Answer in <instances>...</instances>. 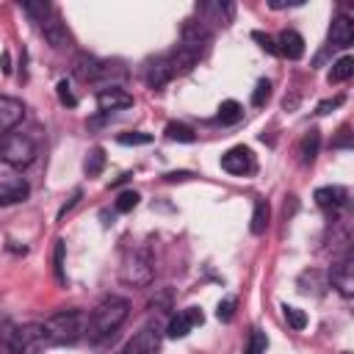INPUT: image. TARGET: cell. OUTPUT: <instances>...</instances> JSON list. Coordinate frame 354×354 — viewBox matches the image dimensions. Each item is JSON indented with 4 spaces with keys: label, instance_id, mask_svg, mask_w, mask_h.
Returning a JSON list of instances; mask_svg holds the SVG:
<instances>
[{
    "label": "cell",
    "instance_id": "cell-38",
    "mask_svg": "<svg viewBox=\"0 0 354 354\" xmlns=\"http://www.w3.org/2000/svg\"><path fill=\"white\" fill-rule=\"evenodd\" d=\"M348 144H351V138H348V127H343V130H340V138L335 141V147H348Z\"/></svg>",
    "mask_w": 354,
    "mask_h": 354
},
{
    "label": "cell",
    "instance_id": "cell-17",
    "mask_svg": "<svg viewBox=\"0 0 354 354\" xmlns=\"http://www.w3.org/2000/svg\"><path fill=\"white\" fill-rule=\"evenodd\" d=\"M354 41V25H351V19L348 17H337V19H332V28H329V44L332 47H348Z\"/></svg>",
    "mask_w": 354,
    "mask_h": 354
},
{
    "label": "cell",
    "instance_id": "cell-32",
    "mask_svg": "<svg viewBox=\"0 0 354 354\" xmlns=\"http://www.w3.org/2000/svg\"><path fill=\"white\" fill-rule=\"evenodd\" d=\"M232 315H235V299H232V296H227V299H221V301H218L216 318H218V321H232Z\"/></svg>",
    "mask_w": 354,
    "mask_h": 354
},
{
    "label": "cell",
    "instance_id": "cell-7",
    "mask_svg": "<svg viewBox=\"0 0 354 354\" xmlns=\"http://www.w3.org/2000/svg\"><path fill=\"white\" fill-rule=\"evenodd\" d=\"M160 340H163V335H160L158 326H144V329H138V332L124 343L122 354H158Z\"/></svg>",
    "mask_w": 354,
    "mask_h": 354
},
{
    "label": "cell",
    "instance_id": "cell-26",
    "mask_svg": "<svg viewBox=\"0 0 354 354\" xmlns=\"http://www.w3.org/2000/svg\"><path fill=\"white\" fill-rule=\"evenodd\" d=\"M102 166H105V152H102V147H94L91 152H88V158H86V174L88 177H97L100 171H102Z\"/></svg>",
    "mask_w": 354,
    "mask_h": 354
},
{
    "label": "cell",
    "instance_id": "cell-39",
    "mask_svg": "<svg viewBox=\"0 0 354 354\" xmlns=\"http://www.w3.org/2000/svg\"><path fill=\"white\" fill-rule=\"evenodd\" d=\"M188 177H191L188 171H171V174H166V180H169V183H177V180H188Z\"/></svg>",
    "mask_w": 354,
    "mask_h": 354
},
{
    "label": "cell",
    "instance_id": "cell-34",
    "mask_svg": "<svg viewBox=\"0 0 354 354\" xmlns=\"http://www.w3.org/2000/svg\"><path fill=\"white\" fill-rule=\"evenodd\" d=\"M55 91H58V100H61V105H66V108H75V105H77V100H75V94L69 91L66 80H61V83L55 86Z\"/></svg>",
    "mask_w": 354,
    "mask_h": 354
},
{
    "label": "cell",
    "instance_id": "cell-28",
    "mask_svg": "<svg viewBox=\"0 0 354 354\" xmlns=\"http://www.w3.org/2000/svg\"><path fill=\"white\" fill-rule=\"evenodd\" d=\"M266 348H268V337H266V332L252 329L249 343H246V354H266Z\"/></svg>",
    "mask_w": 354,
    "mask_h": 354
},
{
    "label": "cell",
    "instance_id": "cell-12",
    "mask_svg": "<svg viewBox=\"0 0 354 354\" xmlns=\"http://www.w3.org/2000/svg\"><path fill=\"white\" fill-rule=\"evenodd\" d=\"M41 33H44V39H47V44H50L53 50L69 47V30H66V25L61 22V17H58L55 11L41 22Z\"/></svg>",
    "mask_w": 354,
    "mask_h": 354
},
{
    "label": "cell",
    "instance_id": "cell-2",
    "mask_svg": "<svg viewBox=\"0 0 354 354\" xmlns=\"http://www.w3.org/2000/svg\"><path fill=\"white\" fill-rule=\"evenodd\" d=\"M119 277L124 285H133V288H144L152 282L155 277V268H152V257L147 249H130L119 266Z\"/></svg>",
    "mask_w": 354,
    "mask_h": 354
},
{
    "label": "cell",
    "instance_id": "cell-22",
    "mask_svg": "<svg viewBox=\"0 0 354 354\" xmlns=\"http://www.w3.org/2000/svg\"><path fill=\"white\" fill-rule=\"evenodd\" d=\"M166 138H169V141H180V144H194V141H196V133H194L188 124L169 122V124H166Z\"/></svg>",
    "mask_w": 354,
    "mask_h": 354
},
{
    "label": "cell",
    "instance_id": "cell-5",
    "mask_svg": "<svg viewBox=\"0 0 354 354\" xmlns=\"http://www.w3.org/2000/svg\"><path fill=\"white\" fill-rule=\"evenodd\" d=\"M8 346H11V354H39L44 346H50V340L41 324H25L11 332Z\"/></svg>",
    "mask_w": 354,
    "mask_h": 354
},
{
    "label": "cell",
    "instance_id": "cell-8",
    "mask_svg": "<svg viewBox=\"0 0 354 354\" xmlns=\"http://www.w3.org/2000/svg\"><path fill=\"white\" fill-rule=\"evenodd\" d=\"M221 169L230 174H252L254 171V155L249 147L238 144L221 155Z\"/></svg>",
    "mask_w": 354,
    "mask_h": 354
},
{
    "label": "cell",
    "instance_id": "cell-24",
    "mask_svg": "<svg viewBox=\"0 0 354 354\" xmlns=\"http://www.w3.org/2000/svg\"><path fill=\"white\" fill-rule=\"evenodd\" d=\"M241 116H243L241 102H235V100H224V102L218 105V122H221V124H232V122H238Z\"/></svg>",
    "mask_w": 354,
    "mask_h": 354
},
{
    "label": "cell",
    "instance_id": "cell-14",
    "mask_svg": "<svg viewBox=\"0 0 354 354\" xmlns=\"http://www.w3.org/2000/svg\"><path fill=\"white\" fill-rule=\"evenodd\" d=\"M133 105V94H127L124 88H119V86H111V88H102L100 94H97V108L100 111H124V108H130Z\"/></svg>",
    "mask_w": 354,
    "mask_h": 354
},
{
    "label": "cell",
    "instance_id": "cell-23",
    "mask_svg": "<svg viewBox=\"0 0 354 354\" xmlns=\"http://www.w3.org/2000/svg\"><path fill=\"white\" fill-rule=\"evenodd\" d=\"M332 282L340 288V293H343V296H351V288H354V282H351V266H348V260H343V263L335 268V274H332Z\"/></svg>",
    "mask_w": 354,
    "mask_h": 354
},
{
    "label": "cell",
    "instance_id": "cell-1",
    "mask_svg": "<svg viewBox=\"0 0 354 354\" xmlns=\"http://www.w3.org/2000/svg\"><path fill=\"white\" fill-rule=\"evenodd\" d=\"M127 310H130L127 299H122V296H105V299L91 310V315H88V324H86L88 337H91V340H102V337L113 335V332L124 324Z\"/></svg>",
    "mask_w": 354,
    "mask_h": 354
},
{
    "label": "cell",
    "instance_id": "cell-9",
    "mask_svg": "<svg viewBox=\"0 0 354 354\" xmlns=\"http://www.w3.org/2000/svg\"><path fill=\"white\" fill-rule=\"evenodd\" d=\"M202 321H205V315H202V310H199V307H185L183 313H177V315L169 321L166 335H169V337H174V340H177V337H185V335H188L194 326H199Z\"/></svg>",
    "mask_w": 354,
    "mask_h": 354
},
{
    "label": "cell",
    "instance_id": "cell-19",
    "mask_svg": "<svg viewBox=\"0 0 354 354\" xmlns=\"http://www.w3.org/2000/svg\"><path fill=\"white\" fill-rule=\"evenodd\" d=\"M318 147H321V133H318L315 127H310V130L304 133L301 144H299V155H301V163H304V166L315 160V155H318Z\"/></svg>",
    "mask_w": 354,
    "mask_h": 354
},
{
    "label": "cell",
    "instance_id": "cell-40",
    "mask_svg": "<svg viewBox=\"0 0 354 354\" xmlns=\"http://www.w3.org/2000/svg\"><path fill=\"white\" fill-rule=\"evenodd\" d=\"M3 72H6V75L11 72V66H8V53H3Z\"/></svg>",
    "mask_w": 354,
    "mask_h": 354
},
{
    "label": "cell",
    "instance_id": "cell-35",
    "mask_svg": "<svg viewBox=\"0 0 354 354\" xmlns=\"http://www.w3.org/2000/svg\"><path fill=\"white\" fill-rule=\"evenodd\" d=\"M252 39H254V41H260V47H263L266 53H274V55H277V44H274V39H271L268 33H260V30H254V33H252Z\"/></svg>",
    "mask_w": 354,
    "mask_h": 354
},
{
    "label": "cell",
    "instance_id": "cell-27",
    "mask_svg": "<svg viewBox=\"0 0 354 354\" xmlns=\"http://www.w3.org/2000/svg\"><path fill=\"white\" fill-rule=\"evenodd\" d=\"M282 315H285V321H288L293 329H304V326H307V315H304V310H299V307L282 304Z\"/></svg>",
    "mask_w": 354,
    "mask_h": 354
},
{
    "label": "cell",
    "instance_id": "cell-31",
    "mask_svg": "<svg viewBox=\"0 0 354 354\" xmlns=\"http://www.w3.org/2000/svg\"><path fill=\"white\" fill-rule=\"evenodd\" d=\"M138 199H141V196H138L136 191H122V194L116 196V210H119V213H130V210L138 205Z\"/></svg>",
    "mask_w": 354,
    "mask_h": 354
},
{
    "label": "cell",
    "instance_id": "cell-29",
    "mask_svg": "<svg viewBox=\"0 0 354 354\" xmlns=\"http://www.w3.org/2000/svg\"><path fill=\"white\" fill-rule=\"evenodd\" d=\"M268 97H271V80H257V86H254V91H252V105L254 108H263L266 102H268Z\"/></svg>",
    "mask_w": 354,
    "mask_h": 354
},
{
    "label": "cell",
    "instance_id": "cell-21",
    "mask_svg": "<svg viewBox=\"0 0 354 354\" xmlns=\"http://www.w3.org/2000/svg\"><path fill=\"white\" fill-rule=\"evenodd\" d=\"M351 75H354V58H351V55H343V58H337V61L332 64V69H329V83H346Z\"/></svg>",
    "mask_w": 354,
    "mask_h": 354
},
{
    "label": "cell",
    "instance_id": "cell-30",
    "mask_svg": "<svg viewBox=\"0 0 354 354\" xmlns=\"http://www.w3.org/2000/svg\"><path fill=\"white\" fill-rule=\"evenodd\" d=\"M116 141L124 144V147H141V144H149L152 136H149V133H138V130H133V133H122Z\"/></svg>",
    "mask_w": 354,
    "mask_h": 354
},
{
    "label": "cell",
    "instance_id": "cell-11",
    "mask_svg": "<svg viewBox=\"0 0 354 354\" xmlns=\"http://www.w3.org/2000/svg\"><path fill=\"white\" fill-rule=\"evenodd\" d=\"M22 116H25V105L17 97L0 94V133L14 130L22 122Z\"/></svg>",
    "mask_w": 354,
    "mask_h": 354
},
{
    "label": "cell",
    "instance_id": "cell-25",
    "mask_svg": "<svg viewBox=\"0 0 354 354\" xmlns=\"http://www.w3.org/2000/svg\"><path fill=\"white\" fill-rule=\"evenodd\" d=\"M22 11H25L33 22H39V25H41V22L53 14V6H50V3H44V0H39V3H30V0H28V3H22Z\"/></svg>",
    "mask_w": 354,
    "mask_h": 354
},
{
    "label": "cell",
    "instance_id": "cell-13",
    "mask_svg": "<svg viewBox=\"0 0 354 354\" xmlns=\"http://www.w3.org/2000/svg\"><path fill=\"white\" fill-rule=\"evenodd\" d=\"M28 194H30V185H28L25 177H8V180H0V207L25 202Z\"/></svg>",
    "mask_w": 354,
    "mask_h": 354
},
{
    "label": "cell",
    "instance_id": "cell-33",
    "mask_svg": "<svg viewBox=\"0 0 354 354\" xmlns=\"http://www.w3.org/2000/svg\"><path fill=\"white\" fill-rule=\"evenodd\" d=\"M53 268H55V277L64 282V241H55V252H53Z\"/></svg>",
    "mask_w": 354,
    "mask_h": 354
},
{
    "label": "cell",
    "instance_id": "cell-36",
    "mask_svg": "<svg viewBox=\"0 0 354 354\" xmlns=\"http://www.w3.org/2000/svg\"><path fill=\"white\" fill-rule=\"evenodd\" d=\"M337 105H343V97H332V100H324L321 105H318V113H329L332 108H337Z\"/></svg>",
    "mask_w": 354,
    "mask_h": 354
},
{
    "label": "cell",
    "instance_id": "cell-10",
    "mask_svg": "<svg viewBox=\"0 0 354 354\" xmlns=\"http://www.w3.org/2000/svg\"><path fill=\"white\" fill-rule=\"evenodd\" d=\"M171 77H174V69H171L169 55H160V58H155L144 66V80H147L149 88H163Z\"/></svg>",
    "mask_w": 354,
    "mask_h": 354
},
{
    "label": "cell",
    "instance_id": "cell-3",
    "mask_svg": "<svg viewBox=\"0 0 354 354\" xmlns=\"http://www.w3.org/2000/svg\"><path fill=\"white\" fill-rule=\"evenodd\" d=\"M41 326L50 343H75L83 335V315L77 310H64L47 318Z\"/></svg>",
    "mask_w": 354,
    "mask_h": 354
},
{
    "label": "cell",
    "instance_id": "cell-16",
    "mask_svg": "<svg viewBox=\"0 0 354 354\" xmlns=\"http://www.w3.org/2000/svg\"><path fill=\"white\" fill-rule=\"evenodd\" d=\"M72 72H75V77L77 80H97L102 72H105V66H102V61H97L94 55H88V53H80L75 61H72Z\"/></svg>",
    "mask_w": 354,
    "mask_h": 354
},
{
    "label": "cell",
    "instance_id": "cell-20",
    "mask_svg": "<svg viewBox=\"0 0 354 354\" xmlns=\"http://www.w3.org/2000/svg\"><path fill=\"white\" fill-rule=\"evenodd\" d=\"M268 218H271L268 202H266V199H257V202H254V210H252V221H249L252 235H263L266 227H268Z\"/></svg>",
    "mask_w": 354,
    "mask_h": 354
},
{
    "label": "cell",
    "instance_id": "cell-18",
    "mask_svg": "<svg viewBox=\"0 0 354 354\" xmlns=\"http://www.w3.org/2000/svg\"><path fill=\"white\" fill-rule=\"evenodd\" d=\"M346 199H348V191L343 188V185H324V188H318L315 191V205L318 207H340V205H346Z\"/></svg>",
    "mask_w": 354,
    "mask_h": 354
},
{
    "label": "cell",
    "instance_id": "cell-37",
    "mask_svg": "<svg viewBox=\"0 0 354 354\" xmlns=\"http://www.w3.org/2000/svg\"><path fill=\"white\" fill-rule=\"evenodd\" d=\"M77 199H80V191H75V194H72V199H69V202H66V205H64V207L58 210V218H64V216H66V210H72Z\"/></svg>",
    "mask_w": 354,
    "mask_h": 354
},
{
    "label": "cell",
    "instance_id": "cell-6",
    "mask_svg": "<svg viewBox=\"0 0 354 354\" xmlns=\"http://www.w3.org/2000/svg\"><path fill=\"white\" fill-rule=\"evenodd\" d=\"M207 41H210V36H207L202 22H196V19H185L183 22V28H180V50L183 53H188V55H194L199 61V55L205 53Z\"/></svg>",
    "mask_w": 354,
    "mask_h": 354
},
{
    "label": "cell",
    "instance_id": "cell-15",
    "mask_svg": "<svg viewBox=\"0 0 354 354\" xmlns=\"http://www.w3.org/2000/svg\"><path fill=\"white\" fill-rule=\"evenodd\" d=\"M274 44H277V53L285 55V58H290V61H299L304 55V39L296 30H282L274 39Z\"/></svg>",
    "mask_w": 354,
    "mask_h": 354
},
{
    "label": "cell",
    "instance_id": "cell-4",
    "mask_svg": "<svg viewBox=\"0 0 354 354\" xmlns=\"http://www.w3.org/2000/svg\"><path fill=\"white\" fill-rule=\"evenodd\" d=\"M36 158V144L25 133H3L0 136V160L8 166H28Z\"/></svg>",
    "mask_w": 354,
    "mask_h": 354
}]
</instances>
